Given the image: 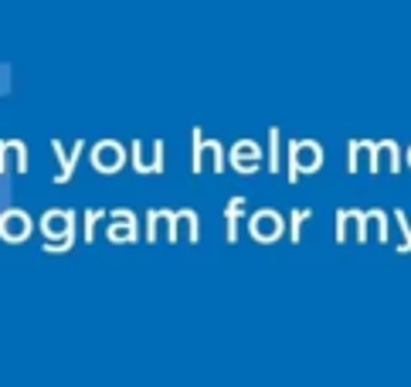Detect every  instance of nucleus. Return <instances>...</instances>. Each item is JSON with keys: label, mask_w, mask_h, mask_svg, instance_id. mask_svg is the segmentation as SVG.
Segmentation results:
<instances>
[{"label": "nucleus", "mask_w": 411, "mask_h": 387, "mask_svg": "<svg viewBox=\"0 0 411 387\" xmlns=\"http://www.w3.org/2000/svg\"><path fill=\"white\" fill-rule=\"evenodd\" d=\"M309 218V211H299V214H292V238H299V225Z\"/></svg>", "instance_id": "obj_5"}, {"label": "nucleus", "mask_w": 411, "mask_h": 387, "mask_svg": "<svg viewBox=\"0 0 411 387\" xmlns=\"http://www.w3.org/2000/svg\"><path fill=\"white\" fill-rule=\"evenodd\" d=\"M408 163H411V150H408Z\"/></svg>", "instance_id": "obj_6"}, {"label": "nucleus", "mask_w": 411, "mask_h": 387, "mask_svg": "<svg viewBox=\"0 0 411 387\" xmlns=\"http://www.w3.org/2000/svg\"><path fill=\"white\" fill-rule=\"evenodd\" d=\"M251 228H255V234L265 241V238H279V232H283V218L276 214V211H258L255 214V221H251Z\"/></svg>", "instance_id": "obj_2"}, {"label": "nucleus", "mask_w": 411, "mask_h": 387, "mask_svg": "<svg viewBox=\"0 0 411 387\" xmlns=\"http://www.w3.org/2000/svg\"><path fill=\"white\" fill-rule=\"evenodd\" d=\"M231 160H235V167H238V170L251 173V170H255V160H258V150H255L251 143H238V147L231 150Z\"/></svg>", "instance_id": "obj_3"}, {"label": "nucleus", "mask_w": 411, "mask_h": 387, "mask_svg": "<svg viewBox=\"0 0 411 387\" xmlns=\"http://www.w3.org/2000/svg\"><path fill=\"white\" fill-rule=\"evenodd\" d=\"M394 218H398V225H401V232H405V241H401L398 252H411V221H405V211H398Z\"/></svg>", "instance_id": "obj_4"}, {"label": "nucleus", "mask_w": 411, "mask_h": 387, "mask_svg": "<svg viewBox=\"0 0 411 387\" xmlns=\"http://www.w3.org/2000/svg\"><path fill=\"white\" fill-rule=\"evenodd\" d=\"M289 177L296 180L303 170H316L320 167V147L316 143H292L289 147Z\"/></svg>", "instance_id": "obj_1"}]
</instances>
